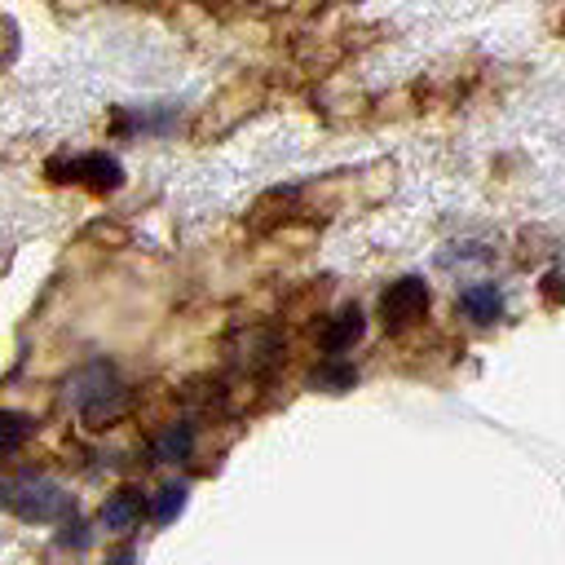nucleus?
I'll list each match as a JSON object with an SVG mask.
<instances>
[{
    "label": "nucleus",
    "instance_id": "obj_10",
    "mask_svg": "<svg viewBox=\"0 0 565 565\" xmlns=\"http://www.w3.org/2000/svg\"><path fill=\"white\" fill-rule=\"evenodd\" d=\"M181 503H185V490H181V486H163V490L150 499V516H154V521H172V516L181 512Z\"/></svg>",
    "mask_w": 565,
    "mask_h": 565
},
{
    "label": "nucleus",
    "instance_id": "obj_13",
    "mask_svg": "<svg viewBox=\"0 0 565 565\" xmlns=\"http://www.w3.org/2000/svg\"><path fill=\"white\" fill-rule=\"evenodd\" d=\"M556 26H561V31H565V13H561V18H556Z\"/></svg>",
    "mask_w": 565,
    "mask_h": 565
},
{
    "label": "nucleus",
    "instance_id": "obj_1",
    "mask_svg": "<svg viewBox=\"0 0 565 565\" xmlns=\"http://www.w3.org/2000/svg\"><path fill=\"white\" fill-rule=\"evenodd\" d=\"M256 106H265V79H260V75H238L234 84H225V88L199 110V119L190 124V137H194V141H216V137L234 132Z\"/></svg>",
    "mask_w": 565,
    "mask_h": 565
},
{
    "label": "nucleus",
    "instance_id": "obj_4",
    "mask_svg": "<svg viewBox=\"0 0 565 565\" xmlns=\"http://www.w3.org/2000/svg\"><path fill=\"white\" fill-rule=\"evenodd\" d=\"M362 331H366V322H362V309H353V305L313 322V340H318V349H322L327 358H335V353H344L349 344H358Z\"/></svg>",
    "mask_w": 565,
    "mask_h": 565
},
{
    "label": "nucleus",
    "instance_id": "obj_2",
    "mask_svg": "<svg viewBox=\"0 0 565 565\" xmlns=\"http://www.w3.org/2000/svg\"><path fill=\"white\" fill-rule=\"evenodd\" d=\"M424 313H428V287L419 278H397V282L384 287V296H380V322L388 331L415 327Z\"/></svg>",
    "mask_w": 565,
    "mask_h": 565
},
{
    "label": "nucleus",
    "instance_id": "obj_11",
    "mask_svg": "<svg viewBox=\"0 0 565 565\" xmlns=\"http://www.w3.org/2000/svg\"><path fill=\"white\" fill-rule=\"evenodd\" d=\"M543 300H565V278H543Z\"/></svg>",
    "mask_w": 565,
    "mask_h": 565
},
{
    "label": "nucleus",
    "instance_id": "obj_8",
    "mask_svg": "<svg viewBox=\"0 0 565 565\" xmlns=\"http://www.w3.org/2000/svg\"><path fill=\"white\" fill-rule=\"evenodd\" d=\"M309 384H313V388H327V393H344V388L353 384V366H349L344 358H340V362H335V358H327V366H322V371H313V375H309Z\"/></svg>",
    "mask_w": 565,
    "mask_h": 565
},
{
    "label": "nucleus",
    "instance_id": "obj_6",
    "mask_svg": "<svg viewBox=\"0 0 565 565\" xmlns=\"http://www.w3.org/2000/svg\"><path fill=\"white\" fill-rule=\"evenodd\" d=\"M459 313H463L468 322H477V327H490L494 318H503V300H499V291H494L490 282H477V287L463 291Z\"/></svg>",
    "mask_w": 565,
    "mask_h": 565
},
{
    "label": "nucleus",
    "instance_id": "obj_5",
    "mask_svg": "<svg viewBox=\"0 0 565 565\" xmlns=\"http://www.w3.org/2000/svg\"><path fill=\"white\" fill-rule=\"evenodd\" d=\"M141 512H146L141 490L119 486V490H110L106 503H102V525H106V530H132V525L141 521Z\"/></svg>",
    "mask_w": 565,
    "mask_h": 565
},
{
    "label": "nucleus",
    "instance_id": "obj_7",
    "mask_svg": "<svg viewBox=\"0 0 565 565\" xmlns=\"http://www.w3.org/2000/svg\"><path fill=\"white\" fill-rule=\"evenodd\" d=\"M57 490H49V486H35V490H18V499H13V512L18 516H26V521H44V516H53L57 508H62V499H53Z\"/></svg>",
    "mask_w": 565,
    "mask_h": 565
},
{
    "label": "nucleus",
    "instance_id": "obj_3",
    "mask_svg": "<svg viewBox=\"0 0 565 565\" xmlns=\"http://www.w3.org/2000/svg\"><path fill=\"white\" fill-rule=\"evenodd\" d=\"M49 177L53 181H79V185L106 194V190L119 185L124 172H119V163L110 154H79V159H66V163H49Z\"/></svg>",
    "mask_w": 565,
    "mask_h": 565
},
{
    "label": "nucleus",
    "instance_id": "obj_9",
    "mask_svg": "<svg viewBox=\"0 0 565 565\" xmlns=\"http://www.w3.org/2000/svg\"><path fill=\"white\" fill-rule=\"evenodd\" d=\"M31 433H35V424H31L26 415L0 411V450H9V446H18V441H26Z\"/></svg>",
    "mask_w": 565,
    "mask_h": 565
},
{
    "label": "nucleus",
    "instance_id": "obj_12",
    "mask_svg": "<svg viewBox=\"0 0 565 565\" xmlns=\"http://www.w3.org/2000/svg\"><path fill=\"white\" fill-rule=\"evenodd\" d=\"M110 565H132V556H115V561H110Z\"/></svg>",
    "mask_w": 565,
    "mask_h": 565
}]
</instances>
